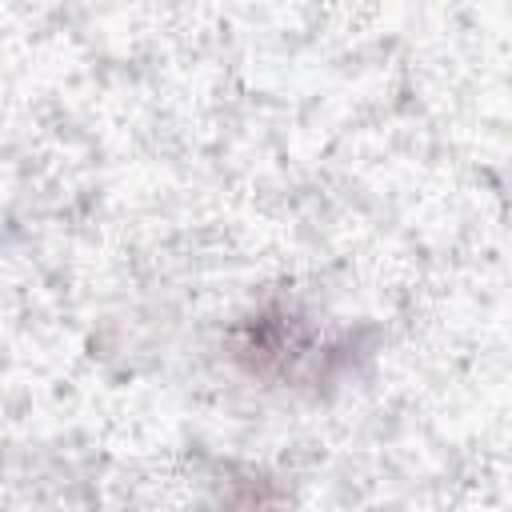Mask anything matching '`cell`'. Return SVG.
<instances>
[{
    "label": "cell",
    "instance_id": "obj_2",
    "mask_svg": "<svg viewBox=\"0 0 512 512\" xmlns=\"http://www.w3.org/2000/svg\"><path fill=\"white\" fill-rule=\"evenodd\" d=\"M224 512H276V484L268 476H260L256 468H244L240 476L224 480Z\"/></svg>",
    "mask_w": 512,
    "mask_h": 512
},
{
    "label": "cell",
    "instance_id": "obj_1",
    "mask_svg": "<svg viewBox=\"0 0 512 512\" xmlns=\"http://www.w3.org/2000/svg\"><path fill=\"white\" fill-rule=\"evenodd\" d=\"M232 356L252 376H296L316 360V336L308 320L288 304H268L232 328Z\"/></svg>",
    "mask_w": 512,
    "mask_h": 512
}]
</instances>
